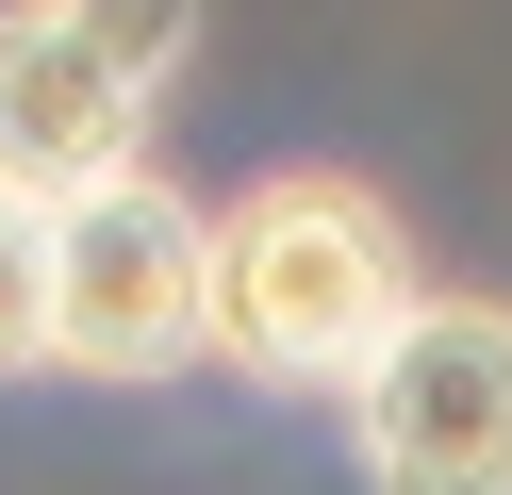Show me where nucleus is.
Returning <instances> with one entry per match:
<instances>
[{"label":"nucleus","instance_id":"f257e3e1","mask_svg":"<svg viewBox=\"0 0 512 495\" xmlns=\"http://www.w3.org/2000/svg\"><path fill=\"white\" fill-rule=\"evenodd\" d=\"M413 248L347 165H265L215 215V363L265 396H347L413 314Z\"/></svg>","mask_w":512,"mask_h":495},{"label":"nucleus","instance_id":"f03ea898","mask_svg":"<svg viewBox=\"0 0 512 495\" xmlns=\"http://www.w3.org/2000/svg\"><path fill=\"white\" fill-rule=\"evenodd\" d=\"M182 50H199V0H0V182H116Z\"/></svg>","mask_w":512,"mask_h":495},{"label":"nucleus","instance_id":"7ed1b4c3","mask_svg":"<svg viewBox=\"0 0 512 495\" xmlns=\"http://www.w3.org/2000/svg\"><path fill=\"white\" fill-rule=\"evenodd\" d=\"M215 347V215L166 182V165H116V182L67 198V314H50V363L67 380H166V363Z\"/></svg>","mask_w":512,"mask_h":495},{"label":"nucleus","instance_id":"20e7f679","mask_svg":"<svg viewBox=\"0 0 512 495\" xmlns=\"http://www.w3.org/2000/svg\"><path fill=\"white\" fill-rule=\"evenodd\" d=\"M364 495H512V297H413L347 380Z\"/></svg>","mask_w":512,"mask_h":495},{"label":"nucleus","instance_id":"39448f33","mask_svg":"<svg viewBox=\"0 0 512 495\" xmlns=\"http://www.w3.org/2000/svg\"><path fill=\"white\" fill-rule=\"evenodd\" d=\"M50 314H67V198L0 182V380L50 363Z\"/></svg>","mask_w":512,"mask_h":495}]
</instances>
